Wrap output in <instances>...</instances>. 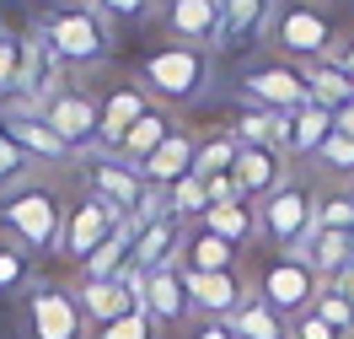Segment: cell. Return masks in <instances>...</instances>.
Wrapping results in <instances>:
<instances>
[{
	"instance_id": "cell-1",
	"label": "cell",
	"mask_w": 354,
	"mask_h": 339,
	"mask_svg": "<svg viewBox=\"0 0 354 339\" xmlns=\"http://www.w3.org/2000/svg\"><path fill=\"white\" fill-rule=\"evenodd\" d=\"M38 44L70 70V76H86V70H102L113 60V44H118V22H113L102 6L91 0H54L38 11Z\"/></svg>"
},
{
	"instance_id": "cell-2",
	"label": "cell",
	"mask_w": 354,
	"mask_h": 339,
	"mask_svg": "<svg viewBox=\"0 0 354 339\" xmlns=\"http://www.w3.org/2000/svg\"><path fill=\"white\" fill-rule=\"evenodd\" d=\"M215 60H221L215 49L161 38L156 49H145V54H140L134 81L145 87V97H151V103L183 113V108H194V103H204V97H209V87H215Z\"/></svg>"
},
{
	"instance_id": "cell-3",
	"label": "cell",
	"mask_w": 354,
	"mask_h": 339,
	"mask_svg": "<svg viewBox=\"0 0 354 339\" xmlns=\"http://www.w3.org/2000/svg\"><path fill=\"white\" fill-rule=\"evenodd\" d=\"M65 183H48V178H22L17 189L0 194V232L11 243H22L32 259L59 248V226H65Z\"/></svg>"
},
{
	"instance_id": "cell-4",
	"label": "cell",
	"mask_w": 354,
	"mask_h": 339,
	"mask_svg": "<svg viewBox=\"0 0 354 339\" xmlns=\"http://www.w3.org/2000/svg\"><path fill=\"white\" fill-rule=\"evenodd\" d=\"M263 44L279 60H290V65H311V60H328L333 54L338 22H333L328 0H274Z\"/></svg>"
},
{
	"instance_id": "cell-5",
	"label": "cell",
	"mask_w": 354,
	"mask_h": 339,
	"mask_svg": "<svg viewBox=\"0 0 354 339\" xmlns=\"http://www.w3.org/2000/svg\"><path fill=\"white\" fill-rule=\"evenodd\" d=\"M75 167H81V189H91L97 200H108L129 226H140V221H151V216L167 210V194H156L151 183L140 178V167L113 157V151H86Z\"/></svg>"
},
{
	"instance_id": "cell-6",
	"label": "cell",
	"mask_w": 354,
	"mask_h": 339,
	"mask_svg": "<svg viewBox=\"0 0 354 339\" xmlns=\"http://www.w3.org/2000/svg\"><path fill=\"white\" fill-rule=\"evenodd\" d=\"M258 226H263V248L295 253L317 226V189L301 173H290L268 200H258Z\"/></svg>"
},
{
	"instance_id": "cell-7",
	"label": "cell",
	"mask_w": 354,
	"mask_h": 339,
	"mask_svg": "<svg viewBox=\"0 0 354 339\" xmlns=\"http://www.w3.org/2000/svg\"><path fill=\"white\" fill-rule=\"evenodd\" d=\"M22 329L27 339H91L75 280H32V291L22 296Z\"/></svg>"
},
{
	"instance_id": "cell-8",
	"label": "cell",
	"mask_w": 354,
	"mask_h": 339,
	"mask_svg": "<svg viewBox=\"0 0 354 339\" xmlns=\"http://www.w3.org/2000/svg\"><path fill=\"white\" fill-rule=\"evenodd\" d=\"M38 113L48 119V130L65 140L75 157L97 151V76H65V81L44 97Z\"/></svg>"
},
{
	"instance_id": "cell-9",
	"label": "cell",
	"mask_w": 354,
	"mask_h": 339,
	"mask_svg": "<svg viewBox=\"0 0 354 339\" xmlns=\"http://www.w3.org/2000/svg\"><path fill=\"white\" fill-rule=\"evenodd\" d=\"M252 280V296H263L274 313L285 318H301L317 302V291H322V280H317V270H311L301 253H274L263 248V264H258V275H247Z\"/></svg>"
},
{
	"instance_id": "cell-10",
	"label": "cell",
	"mask_w": 354,
	"mask_h": 339,
	"mask_svg": "<svg viewBox=\"0 0 354 339\" xmlns=\"http://www.w3.org/2000/svg\"><path fill=\"white\" fill-rule=\"evenodd\" d=\"M118 210H113L108 200H97L91 189H81V194H70L65 205V226H59V248H54V259H65V264H86L91 248H102L113 232H118Z\"/></svg>"
},
{
	"instance_id": "cell-11",
	"label": "cell",
	"mask_w": 354,
	"mask_h": 339,
	"mask_svg": "<svg viewBox=\"0 0 354 339\" xmlns=\"http://www.w3.org/2000/svg\"><path fill=\"white\" fill-rule=\"evenodd\" d=\"M236 97L252 103V108H268V113H290V108H301V103H311L301 65H290V60H279V54L252 60V65L236 76Z\"/></svg>"
},
{
	"instance_id": "cell-12",
	"label": "cell",
	"mask_w": 354,
	"mask_h": 339,
	"mask_svg": "<svg viewBox=\"0 0 354 339\" xmlns=\"http://www.w3.org/2000/svg\"><path fill=\"white\" fill-rule=\"evenodd\" d=\"M0 130H6V135L27 151V162H32V167H75V162H81L65 140L48 130V119L32 108V103L6 97V103H0Z\"/></svg>"
},
{
	"instance_id": "cell-13",
	"label": "cell",
	"mask_w": 354,
	"mask_h": 339,
	"mask_svg": "<svg viewBox=\"0 0 354 339\" xmlns=\"http://www.w3.org/2000/svg\"><path fill=\"white\" fill-rule=\"evenodd\" d=\"M151 108L145 87L134 76H118V81H97V151H118V140L129 135V124Z\"/></svg>"
},
{
	"instance_id": "cell-14",
	"label": "cell",
	"mask_w": 354,
	"mask_h": 339,
	"mask_svg": "<svg viewBox=\"0 0 354 339\" xmlns=\"http://www.w3.org/2000/svg\"><path fill=\"white\" fill-rule=\"evenodd\" d=\"M75 296H81L86 323H91V329H102V323H113V318L145 307V270H134V264H129V270L113 275V280H91V286L75 280Z\"/></svg>"
},
{
	"instance_id": "cell-15",
	"label": "cell",
	"mask_w": 354,
	"mask_h": 339,
	"mask_svg": "<svg viewBox=\"0 0 354 339\" xmlns=\"http://www.w3.org/2000/svg\"><path fill=\"white\" fill-rule=\"evenodd\" d=\"M161 33L221 54V0H161Z\"/></svg>"
},
{
	"instance_id": "cell-16",
	"label": "cell",
	"mask_w": 354,
	"mask_h": 339,
	"mask_svg": "<svg viewBox=\"0 0 354 339\" xmlns=\"http://www.w3.org/2000/svg\"><path fill=\"white\" fill-rule=\"evenodd\" d=\"M183 286H188L194 318H221V323L252 296V280H247L242 264L236 270H215V275H183Z\"/></svg>"
},
{
	"instance_id": "cell-17",
	"label": "cell",
	"mask_w": 354,
	"mask_h": 339,
	"mask_svg": "<svg viewBox=\"0 0 354 339\" xmlns=\"http://www.w3.org/2000/svg\"><path fill=\"white\" fill-rule=\"evenodd\" d=\"M183 226L188 221H177L172 210H161V216H151V221H140L134 226V248H129V264L134 270H177V248H183Z\"/></svg>"
},
{
	"instance_id": "cell-18",
	"label": "cell",
	"mask_w": 354,
	"mask_h": 339,
	"mask_svg": "<svg viewBox=\"0 0 354 339\" xmlns=\"http://www.w3.org/2000/svg\"><path fill=\"white\" fill-rule=\"evenodd\" d=\"M231 173H236V183H242V200L258 205V200H268V194L295 173V162H290L279 146H242Z\"/></svg>"
},
{
	"instance_id": "cell-19",
	"label": "cell",
	"mask_w": 354,
	"mask_h": 339,
	"mask_svg": "<svg viewBox=\"0 0 354 339\" xmlns=\"http://www.w3.org/2000/svg\"><path fill=\"white\" fill-rule=\"evenodd\" d=\"M194 151H199V135H194L188 124H177L172 135H167V140L151 151V157L140 162V178L151 183L156 194H167L172 183H183L188 173H194Z\"/></svg>"
},
{
	"instance_id": "cell-20",
	"label": "cell",
	"mask_w": 354,
	"mask_h": 339,
	"mask_svg": "<svg viewBox=\"0 0 354 339\" xmlns=\"http://www.w3.org/2000/svg\"><path fill=\"white\" fill-rule=\"evenodd\" d=\"M328 135H333V108H322V103H301V108H290L285 124H279V151H285L295 167H306Z\"/></svg>"
},
{
	"instance_id": "cell-21",
	"label": "cell",
	"mask_w": 354,
	"mask_h": 339,
	"mask_svg": "<svg viewBox=\"0 0 354 339\" xmlns=\"http://www.w3.org/2000/svg\"><path fill=\"white\" fill-rule=\"evenodd\" d=\"M236 264H242V253L221 232H209L204 221L183 226V248H177V270L183 275H215V270H236Z\"/></svg>"
},
{
	"instance_id": "cell-22",
	"label": "cell",
	"mask_w": 354,
	"mask_h": 339,
	"mask_svg": "<svg viewBox=\"0 0 354 339\" xmlns=\"http://www.w3.org/2000/svg\"><path fill=\"white\" fill-rule=\"evenodd\" d=\"M268 11H274V0H221V54H242V49L263 44Z\"/></svg>"
},
{
	"instance_id": "cell-23",
	"label": "cell",
	"mask_w": 354,
	"mask_h": 339,
	"mask_svg": "<svg viewBox=\"0 0 354 339\" xmlns=\"http://www.w3.org/2000/svg\"><path fill=\"white\" fill-rule=\"evenodd\" d=\"M145 313L156 318V329H188V323H194V302H188L183 270L145 275Z\"/></svg>"
},
{
	"instance_id": "cell-24",
	"label": "cell",
	"mask_w": 354,
	"mask_h": 339,
	"mask_svg": "<svg viewBox=\"0 0 354 339\" xmlns=\"http://www.w3.org/2000/svg\"><path fill=\"white\" fill-rule=\"evenodd\" d=\"M177 124H183V119H177L172 108L151 103V108H145V113H140V119L129 124V135L118 140V151H113V157H124V162H134V167H140V162L151 157V151H156V146H161L167 135H172Z\"/></svg>"
},
{
	"instance_id": "cell-25",
	"label": "cell",
	"mask_w": 354,
	"mask_h": 339,
	"mask_svg": "<svg viewBox=\"0 0 354 339\" xmlns=\"http://www.w3.org/2000/svg\"><path fill=\"white\" fill-rule=\"evenodd\" d=\"M204 226H209V232H221L236 253H247V248H258V243H263V226H258V205H252V200L209 205V210H204Z\"/></svg>"
},
{
	"instance_id": "cell-26",
	"label": "cell",
	"mask_w": 354,
	"mask_h": 339,
	"mask_svg": "<svg viewBox=\"0 0 354 339\" xmlns=\"http://www.w3.org/2000/svg\"><path fill=\"white\" fill-rule=\"evenodd\" d=\"M295 253H301L311 270H317V280L328 286L333 275H338V270H344V264L354 259V243H349V232H333V226H311V237H306V243H301Z\"/></svg>"
},
{
	"instance_id": "cell-27",
	"label": "cell",
	"mask_w": 354,
	"mask_h": 339,
	"mask_svg": "<svg viewBox=\"0 0 354 339\" xmlns=\"http://www.w3.org/2000/svg\"><path fill=\"white\" fill-rule=\"evenodd\" d=\"M225 323L236 329V339H290V318L274 313L263 296H247V302L225 318Z\"/></svg>"
},
{
	"instance_id": "cell-28",
	"label": "cell",
	"mask_w": 354,
	"mask_h": 339,
	"mask_svg": "<svg viewBox=\"0 0 354 339\" xmlns=\"http://www.w3.org/2000/svg\"><path fill=\"white\" fill-rule=\"evenodd\" d=\"M129 248H134V226H129V221H118V232H113L102 248H91V259L81 264V286L124 275V270H129Z\"/></svg>"
},
{
	"instance_id": "cell-29",
	"label": "cell",
	"mask_w": 354,
	"mask_h": 339,
	"mask_svg": "<svg viewBox=\"0 0 354 339\" xmlns=\"http://www.w3.org/2000/svg\"><path fill=\"white\" fill-rule=\"evenodd\" d=\"M306 167L317 173V178H328L333 189H354V140L333 130V135L317 146V157H311Z\"/></svg>"
},
{
	"instance_id": "cell-30",
	"label": "cell",
	"mask_w": 354,
	"mask_h": 339,
	"mask_svg": "<svg viewBox=\"0 0 354 339\" xmlns=\"http://www.w3.org/2000/svg\"><path fill=\"white\" fill-rule=\"evenodd\" d=\"M301 76H306L311 103H322V108H344V103L354 97V81L333 65V60H311V65H301Z\"/></svg>"
},
{
	"instance_id": "cell-31",
	"label": "cell",
	"mask_w": 354,
	"mask_h": 339,
	"mask_svg": "<svg viewBox=\"0 0 354 339\" xmlns=\"http://www.w3.org/2000/svg\"><path fill=\"white\" fill-rule=\"evenodd\" d=\"M38 280V259L0 232V296H27Z\"/></svg>"
},
{
	"instance_id": "cell-32",
	"label": "cell",
	"mask_w": 354,
	"mask_h": 339,
	"mask_svg": "<svg viewBox=\"0 0 354 339\" xmlns=\"http://www.w3.org/2000/svg\"><path fill=\"white\" fill-rule=\"evenodd\" d=\"M279 124H285V113H268V108H252V103H242V108L231 113V135H236V146H279Z\"/></svg>"
},
{
	"instance_id": "cell-33",
	"label": "cell",
	"mask_w": 354,
	"mask_h": 339,
	"mask_svg": "<svg viewBox=\"0 0 354 339\" xmlns=\"http://www.w3.org/2000/svg\"><path fill=\"white\" fill-rule=\"evenodd\" d=\"M236 135L231 130H209V135H199V151H194V173L199 178H209V173H231L236 167Z\"/></svg>"
},
{
	"instance_id": "cell-34",
	"label": "cell",
	"mask_w": 354,
	"mask_h": 339,
	"mask_svg": "<svg viewBox=\"0 0 354 339\" xmlns=\"http://www.w3.org/2000/svg\"><path fill=\"white\" fill-rule=\"evenodd\" d=\"M167 210H172L177 221H204L209 194H204V178H199V173H188L183 183H172V189H167Z\"/></svg>"
},
{
	"instance_id": "cell-35",
	"label": "cell",
	"mask_w": 354,
	"mask_h": 339,
	"mask_svg": "<svg viewBox=\"0 0 354 339\" xmlns=\"http://www.w3.org/2000/svg\"><path fill=\"white\" fill-rule=\"evenodd\" d=\"M22 60H27V38L0 27V103H6V97L17 92V81H22Z\"/></svg>"
},
{
	"instance_id": "cell-36",
	"label": "cell",
	"mask_w": 354,
	"mask_h": 339,
	"mask_svg": "<svg viewBox=\"0 0 354 339\" xmlns=\"http://www.w3.org/2000/svg\"><path fill=\"white\" fill-rule=\"evenodd\" d=\"M317 226L354 232V189H328V194H317Z\"/></svg>"
},
{
	"instance_id": "cell-37",
	"label": "cell",
	"mask_w": 354,
	"mask_h": 339,
	"mask_svg": "<svg viewBox=\"0 0 354 339\" xmlns=\"http://www.w3.org/2000/svg\"><path fill=\"white\" fill-rule=\"evenodd\" d=\"M91 339H161V329H156V318L145 313V307H134V313L113 318L102 329H91Z\"/></svg>"
},
{
	"instance_id": "cell-38",
	"label": "cell",
	"mask_w": 354,
	"mask_h": 339,
	"mask_svg": "<svg viewBox=\"0 0 354 339\" xmlns=\"http://www.w3.org/2000/svg\"><path fill=\"white\" fill-rule=\"evenodd\" d=\"M22 178H32V162H27V151L17 146V140L0 130V194H6V189H17Z\"/></svg>"
},
{
	"instance_id": "cell-39",
	"label": "cell",
	"mask_w": 354,
	"mask_h": 339,
	"mask_svg": "<svg viewBox=\"0 0 354 339\" xmlns=\"http://www.w3.org/2000/svg\"><path fill=\"white\" fill-rule=\"evenodd\" d=\"M311 313L328 318V323H333L344 339H354V302H344L338 291H328V286H322V291H317V302H311Z\"/></svg>"
},
{
	"instance_id": "cell-40",
	"label": "cell",
	"mask_w": 354,
	"mask_h": 339,
	"mask_svg": "<svg viewBox=\"0 0 354 339\" xmlns=\"http://www.w3.org/2000/svg\"><path fill=\"white\" fill-rule=\"evenodd\" d=\"M91 6H102L113 22H145L161 11V0H91Z\"/></svg>"
},
{
	"instance_id": "cell-41",
	"label": "cell",
	"mask_w": 354,
	"mask_h": 339,
	"mask_svg": "<svg viewBox=\"0 0 354 339\" xmlns=\"http://www.w3.org/2000/svg\"><path fill=\"white\" fill-rule=\"evenodd\" d=\"M290 339H344V334L333 329L328 318H317V313L306 307L301 318H290Z\"/></svg>"
},
{
	"instance_id": "cell-42",
	"label": "cell",
	"mask_w": 354,
	"mask_h": 339,
	"mask_svg": "<svg viewBox=\"0 0 354 339\" xmlns=\"http://www.w3.org/2000/svg\"><path fill=\"white\" fill-rule=\"evenodd\" d=\"M204 194H209V205H236L242 200V183H236V173H209Z\"/></svg>"
},
{
	"instance_id": "cell-43",
	"label": "cell",
	"mask_w": 354,
	"mask_h": 339,
	"mask_svg": "<svg viewBox=\"0 0 354 339\" xmlns=\"http://www.w3.org/2000/svg\"><path fill=\"white\" fill-rule=\"evenodd\" d=\"M183 339H236V329L221 323V318H194V323L183 329Z\"/></svg>"
},
{
	"instance_id": "cell-44",
	"label": "cell",
	"mask_w": 354,
	"mask_h": 339,
	"mask_svg": "<svg viewBox=\"0 0 354 339\" xmlns=\"http://www.w3.org/2000/svg\"><path fill=\"white\" fill-rule=\"evenodd\" d=\"M328 60H333V65H338V70H344V76L354 81V27H349V33H338V44H333Z\"/></svg>"
},
{
	"instance_id": "cell-45",
	"label": "cell",
	"mask_w": 354,
	"mask_h": 339,
	"mask_svg": "<svg viewBox=\"0 0 354 339\" xmlns=\"http://www.w3.org/2000/svg\"><path fill=\"white\" fill-rule=\"evenodd\" d=\"M328 291H338L344 302H354V259H349V264H344V270L328 280Z\"/></svg>"
},
{
	"instance_id": "cell-46",
	"label": "cell",
	"mask_w": 354,
	"mask_h": 339,
	"mask_svg": "<svg viewBox=\"0 0 354 339\" xmlns=\"http://www.w3.org/2000/svg\"><path fill=\"white\" fill-rule=\"evenodd\" d=\"M333 130L354 140V97H349V103H344V108H333Z\"/></svg>"
},
{
	"instance_id": "cell-47",
	"label": "cell",
	"mask_w": 354,
	"mask_h": 339,
	"mask_svg": "<svg viewBox=\"0 0 354 339\" xmlns=\"http://www.w3.org/2000/svg\"><path fill=\"white\" fill-rule=\"evenodd\" d=\"M349 243H354V232H349Z\"/></svg>"
}]
</instances>
